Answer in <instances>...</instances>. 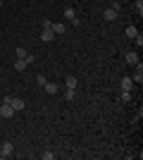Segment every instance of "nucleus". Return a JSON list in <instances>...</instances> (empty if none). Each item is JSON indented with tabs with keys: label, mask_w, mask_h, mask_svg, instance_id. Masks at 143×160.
<instances>
[{
	"label": "nucleus",
	"mask_w": 143,
	"mask_h": 160,
	"mask_svg": "<svg viewBox=\"0 0 143 160\" xmlns=\"http://www.w3.org/2000/svg\"><path fill=\"white\" fill-rule=\"evenodd\" d=\"M12 151H14V146L10 143V141H5V143L0 146V153H2V158H7V155H12Z\"/></svg>",
	"instance_id": "obj_6"
},
{
	"label": "nucleus",
	"mask_w": 143,
	"mask_h": 160,
	"mask_svg": "<svg viewBox=\"0 0 143 160\" xmlns=\"http://www.w3.org/2000/svg\"><path fill=\"white\" fill-rule=\"evenodd\" d=\"M64 98H67V100H74L76 98V88H64Z\"/></svg>",
	"instance_id": "obj_13"
},
{
	"label": "nucleus",
	"mask_w": 143,
	"mask_h": 160,
	"mask_svg": "<svg viewBox=\"0 0 143 160\" xmlns=\"http://www.w3.org/2000/svg\"><path fill=\"white\" fill-rule=\"evenodd\" d=\"M0 115H2V117H14V108L10 105V103H5V100H2V105H0Z\"/></svg>",
	"instance_id": "obj_2"
},
{
	"label": "nucleus",
	"mask_w": 143,
	"mask_h": 160,
	"mask_svg": "<svg viewBox=\"0 0 143 160\" xmlns=\"http://www.w3.org/2000/svg\"><path fill=\"white\" fill-rule=\"evenodd\" d=\"M64 84H67V88H76V84H79V81H76V77H67V79H64Z\"/></svg>",
	"instance_id": "obj_15"
},
{
	"label": "nucleus",
	"mask_w": 143,
	"mask_h": 160,
	"mask_svg": "<svg viewBox=\"0 0 143 160\" xmlns=\"http://www.w3.org/2000/svg\"><path fill=\"white\" fill-rule=\"evenodd\" d=\"M41 38L45 41V43H50V41H55V38H57V36H55V33H53V29H43Z\"/></svg>",
	"instance_id": "obj_8"
},
{
	"label": "nucleus",
	"mask_w": 143,
	"mask_h": 160,
	"mask_svg": "<svg viewBox=\"0 0 143 160\" xmlns=\"http://www.w3.org/2000/svg\"><path fill=\"white\" fill-rule=\"evenodd\" d=\"M14 55H17V58H19V60H24V58H26V50H24V48H17V50H14Z\"/></svg>",
	"instance_id": "obj_16"
},
{
	"label": "nucleus",
	"mask_w": 143,
	"mask_h": 160,
	"mask_svg": "<svg viewBox=\"0 0 143 160\" xmlns=\"http://www.w3.org/2000/svg\"><path fill=\"white\" fill-rule=\"evenodd\" d=\"M5 103H10V105L14 108V112H21L24 108H26V103L21 98H14V96H5Z\"/></svg>",
	"instance_id": "obj_1"
},
{
	"label": "nucleus",
	"mask_w": 143,
	"mask_h": 160,
	"mask_svg": "<svg viewBox=\"0 0 143 160\" xmlns=\"http://www.w3.org/2000/svg\"><path fill=\"white\" fill-rule=\"evenodd\" d=\"M136 12L143 14V0H136Z\"/></svg>",
	"instance_id": "obj_20"
},
{
	"label": "nucleus",
	"mask_w": 143,
	"mask_h": 160,
	"mask_svg": "<svg viewBox=\"0 0 143 160\" xmlns=\"http://www.w3.org/2000/svg\"><path fill=\"white\" fill-rule=\"evenodd\" d=\"M134 67H136V74L131 77V81H136V84H141V81H143V65L138 62V65H134Z\"/></svg>",
	"instance_id": "obj_5"
},
{
	"label": "nucleus",
	"mask_w": 143,
	"mask_h": 160,
	"mask_svg": "<svg viewBox=\"0 0 143 160\" xmlns=\"http://www.w3.org/2000/svg\"><path fill=\"white\" fill-rule=\"evenodd\" d=\"M64 19H69V22H74V19H76V12L72 10V7H67V10H64Z\"/></svg>",
	"instance_id": "obj_12"
},
{
	"label": "nucleus",
	"mask_w": 143,
	"mask_h": 160,
	"mask_svg": "<svg viewBox=\"0 0 143 160\" xmlns=\"http://www.w3.org/2000/svg\"><path fill=\"white\" fill-rule=\"evenodd\" d=\"M0 158H2V153H0Z\"/></svg>",
	"instance_id": "obj_21"
},
{
	"label": "nucleus",
	"mask_w": 143,
	"mask_h": 160,
	"mask_svg": "<svg viewBox=\"0 0 143 160\" xmlns=\"http://www.w3.org/2000/svg\"><path fill=\"white\" fill-rule=\"evenodd\" d=\"M126 36H129L131 41H136L138 38V29L136 27H126Z\"/></svg>",
	"instance_id": "obj_10"
},
{
	"label": "nucleus",
	"mask_w": 143,
	"mask_h": 160,
	"mask_svg": "<svg viewBox=\"0 0 143 160\" xmlns=\"http://www.w3.org/2000/svg\"><path fill=\"white\" fill-rule=\"evenodd\" d=\"M53 158H55L53 151H45V153H43V160H53Z\"/></svg>",
	"instance_id": "obj_19"
},
{
	"label": "nucleus",
	"mask_w": 143,
	"mask_h": 160,
	"mask_svg": "<svg viewBox=\"0 0 143 160\" xmlns=\"http://www.w3.org/2000/svg\"><path fill=\"white\" fill-rule=\"evenodd\" d=\"M131 96H134L131 91H122V100H124V103H129V100H131Z\"/></svg>",
	"instance_id": "obj_17"
},
{
	"label": "nucleus",
	"mask_w": 143,
	"mask_h": 160,
	"mask_svg": "<svg viewBox=\"0 0 143 160\" xmlns=\"http://www.w3.org/2000/svg\"><path fill=\"white\" fill-rule=\"evenodd\" d=\"M102 19H105V22H115V19H119V12L112 10V7H107V10L102 12Z\"/></svg>",
	"instance_id": "obj_3"
},
{
	"label": "nucleus",
	"mask_w": 143,
	"mask_h": 160,
	"mask_svg": "<svg viewBox=\"0 0 143 160\" xmlns=\"http://www.w3.org/2000/svg\"><path fill=\"white\" fill-rule=\"evenodd\" d=\"M14 69H17V72H24V69H26V60H19V58H17V62H14Z\"/></svg>",
	"instance_id": "obj_11"
},
{
	"label": "nucleus",
	"mask_w": 143,
	"mask_h": 160,
	"mask_svg": "<svg viewBox=\"0 0 143 160\" xmlns=\"http://www.w3.org/2000/svg\"><path fill=\"white\" fill-rule=\"evenodd\" d=\"M43 88H45V91H48V93H50V96H55V93H57V91H60V86H57V84H53V81H48V84H45V86H43Z\"/></svg>",
	"instance_id": "obj_9"
},
{
	"label": "nucleus",
	"mask_w": 143,
	"mask_h": 160,
	"mask_svg": "<svg viewBox=\"0 0 143 160\" xmlns=\"http://www.w3.org/2000/svg\"><path fill=\"white\" fill-rule=\"evenodd\" d=\"M50 29H53L55 36H64V31H67V27H64L62 22H57V24H50Z\"/></svg>",
	"instance_id": "obj_4"
},
{
	"label": "nucleus",
	"mask_w": 143,
	"mask_h": 160,
	"mask_svg": "<svg viewBox=\"0 0 143 160\" xmlns=\"http://www.w3.org/2000/svg\"><path fill=\"white\" fill-rule=\"evenodd\" d=\"M36 84H38V86H45V84H48V79L41 74V77H36Z\"/></svg>",
	"instance_id": "obj_18"
},
{
	"label": "nucleus",
	"mask_w": 143,
	"mask_h": 160,
	"mask_svg": "<svg viewBox=\"0 0 143 160\" xmlns=\"http://www.w3.org/2000/svg\"><path fill=\"white\" fill-rule=\"evenodd\" d=\"M119 86H122V91H131V88H134V81H131V77H122Z\"/></svg>",
	"instance_id": "obj_7"
},
{
	"label": "nucleus",
	"mask_w": 143,
	"mask_h": 160,
	"mask_svg": "<svg viewBox=\"0 0 143 160\" xmlns=\"http://www.w3.org/2000/svg\"><path fill=\"white\" fill-rule=\"evenodd\" d=\"M126 62L129 65H138V53H129L126 55Z\"/></svg>",
	"instance_id": "obj_14"
}]
</instances>
